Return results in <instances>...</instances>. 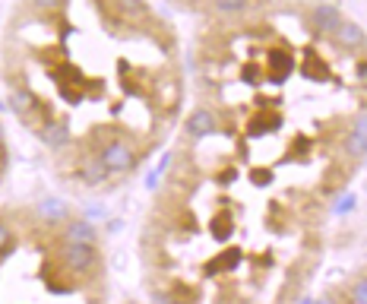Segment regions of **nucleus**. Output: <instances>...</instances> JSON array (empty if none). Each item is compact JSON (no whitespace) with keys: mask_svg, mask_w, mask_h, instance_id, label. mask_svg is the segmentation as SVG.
<instances>
[{"mask_svg":"<svg viewBox=\"0 0 367 304\" xmlns=\"http://www.w3.org/2000/svg\"><path fill=\"white\" fill-rule=\"evenodd\" d=\"M333 41L342 51H361L367 45V35H364V29L355 23H339V29L333 32Z\"/></svg>","mask_w":367,"mask_h":304,"instance_id":"obj_1","label":"nucleus"},{"mask_svg":"<svg viewBox=\"0 0 367 304\" xmlns=\"http://www.w3.org/2000/svg\"><path fill=\"white\" fill-rule=\"evenodd\" d=\"M345 152L348 156H364L367 152V115H361L358 121H355V127H351L348 133V140H345Z\"/></svg>","mask_w":367,"mask_h":304,"instance_id":"obj_2","label":"nucleus"},{"mask_svg":"<svg viewBox=\"0 0 367 304\" xmlns=\"http://www.w3.org/2000/svg\"><path fill=\"white\" fill-rule=\"evenodd\" d=\"M351 304H367V276L351 285Z\"/></svg>","mask_w":367,"mask_h":304,"instance_id":"obj_3","label":"nucleus"},{"mask_svg":"<svg viewBox=\"0 0 367 304\" xmlns=\"http://www.w3.org/2000/svg\"><path fill=\"white\" fill-rule=\"evenodd\" d=\"M351 206H355V197H345V200H342V203L335 206V213H348Z\"/></svg>","mask_w":367,"mask_h":304,"instance_id":"obj_4","label":"nucleus"},{"mask_svg":"<svg viewBox=\"0 0 367 304\" xmlns=\"http://www.w3.org/2000/svg\"><path fill=\"white\" fill-rule=\"evenodd\" d=\"M3 165H7V152H3V130H0V172H3Z\"/></svg>","mask_w":367,"mask_h":304,"instance_id":"obj_5","label":"nucleus"}]
</instances>
